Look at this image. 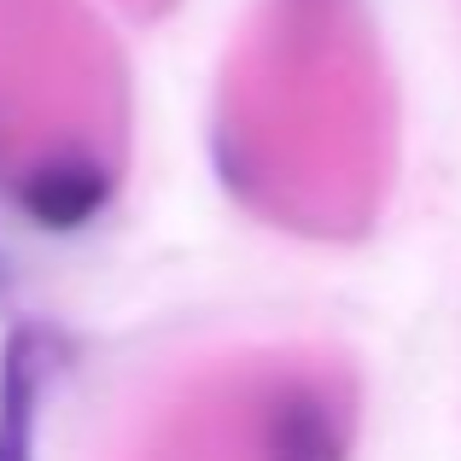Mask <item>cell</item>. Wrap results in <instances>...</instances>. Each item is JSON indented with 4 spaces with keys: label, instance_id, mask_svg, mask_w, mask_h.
<instances>
[{
    "label": "cell",
    "instance_id": "obj_3",
    "mask_svg": "<svg viewBox=\"0 0 461 461\" xmlns=\"http://www.w3.org/2000/svg\"><path fill=\"white\" fill-rule=\"evenodd\" d=\"M263 456L269 461H350V432L333 403L321 397H293L286 409L269 415L263 432Z\"/></svg>",
    "mask_w": 461,
    "mask_h": 461
},
{
    "label": "cell",
    "instance_id": "obj_2",
    "mask_svg": "<svg viewBox=\"0 0 461 461\" xmlns=\"http://www.w3.org/2000/svg\"><path fill=\"white\" fill-rule=\"evenodd\" d=\"M35 403H41V339L23 327L0 357V461H35Z\"/></svg>",
    "mask_w": 461,
    "mask_h": 461
},
{
    "label": "cell",
    "instance_id": "obj_1",
    "mask_svg": "<svg viewBox=\"0 0 461 461\" xmlns=\"http://www.w3.org/2000/svg\"><path fill=\"white\" fill-rule=\"evenodd\" d=\"M18 204L35 228H53V234L88 228L112 204V169L88 152H59L18 181Z\"/></svg>",
    "mask_w": 461,
    "mask_h": 461
}]
</instances>
